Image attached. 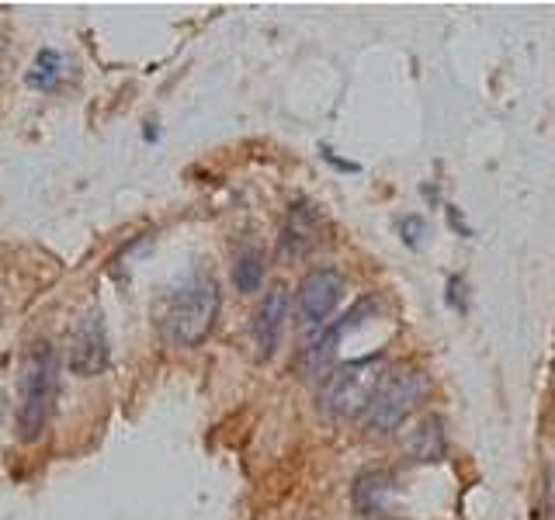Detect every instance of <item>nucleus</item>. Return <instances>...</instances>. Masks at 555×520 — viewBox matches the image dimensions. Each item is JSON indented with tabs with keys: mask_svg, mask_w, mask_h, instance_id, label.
<instances>
[{
	"mask_svg": "<svg viewBox=\"0 0 555 520\" xmlns=\"http://www.w3.org/2000/svg\"><path fill=\"white\" fill-rule=\"evenodd\" d=\"M219 316V285L208 271L188 274L160 309V334L173 347H195L212 334Z\"/></svg>",
	"mask_w": 555,
	"mask_h": 520,
	"instance_id": "1",
	"label": "nucleus"
},
{
	"mask_svg": "<svg viewBox=\"0 0 555 520\" xmlns=\"http://www.w3.org/2000/svg\"><path fill=\"white\" fill-rule=\"evenodd\" d=\"M260 282H264V253H260L257 247H250V250H243L236 257V264H233V285L240 291H257Z\"/></svg>",
	"mask_w": 555,
	"mask_h": 520,
	"instance_id": "12",
	"label": "nucleus"
},
{
	"mask_svg": "<svg viewBox=\"0 0 555 520\" xmlns=\"http://www.w3.org/2000/svg\"><path fill=\"white\" fill-rule=\"evenodd\" d=\"M104 368H108V329H104V312L91 309L69 337V372L94 378Z\"/></svg>",
	"mask_w": 555,
	"mask_h": 520,
	"instance_id": "6",
	"label": "nucleus"
},
{
	"mask_svg": "<svg viewBox=\"0 0 555 520\" xmlns=\"http://www.w3.org/2000/svg\"><path fill=\"white\" fill-rule=\"evenodd\" d=\"M410 451H413V458H421V461L444 458V433H441L438 416H427V420L416 427V433L410 438Z\"/></svg>",
	"mask_w": 555,
	"mask_h": 520,
	"instance_id": "10",
	"label": "nucleus"
},
{
	"mask_svg": "<svg viewBox=\"0 0 555 520\" xmlns=\"http://www.w3.org/2000/svg\"><path fill=\"white\" fill-rule=\"evenodd\" d=\"M63 77V60L56 49H42L39 56H35V66L28 69V83L35 91H56V83Z\"/></svg>",
	"mask_w": 555,
	"mask_h": 520,
	"instance_id": "11",
	"label": "nucleus"
},
{
	"mask_svg": "<svg viewBox=\"0 0 555 520\" xmlns=\"http://www.w3.org/2000/svg\"><path fill=\"white\" fill-rule=\"evenodd\" d=\"M344 291H347V282L344 274L334 271V268H317L302 277L299 285V316H302V326L312 329V334H320L326 329L330 316L337 312V306L344 302Z\"/></svg>",
	"mask_w": 555,
	"mask_h": 520,
	"instance_id": "5",
	"label": "nucleus"
},
{
	"mask_svg": "<svg viewBox=\"0 0 555 520\" xmlns=\"http://www.w3.org/2000/svg\"><path fill=\"white\" fill-rule=\"evenodd\" d=\"M354 507L364 517H378L389 510V499H392V476L389 472H364L354 482Z\"/></svg>",
	"mask_w": 555,
	"mask_h": 520,
	"instance_id": "9",
	"label": "nucleus"
},
{
	"mask_svg": "<svg viewBox=\"0 0 555 520\" xmlns=\"http://www.w3.org/2000/svg\"><path fill=\"white\" fill-rule=\"evenodd\" d=\"M288 288L282 282H274L264 299L257 306V316H254V340H257V354L260 358H274L278 343H282L285 334V320H288Z\"/></svg>",
	"mask_w": 555,
	"mask_h": 520,
	"instance_id": "8",
	"label": "nucleus"
},
{
	"mask_svg": "<svg viewBox=\"0 0 555 520\" xmlns=\"http://www.w3.org/2000/svg\"><path fill=\"white\" fill-rule=\"evenodd\" d=\"M60 392V361L49 340H35L22 368V399H17V438L25 444L42 441Z\"/></svg>",
	"mask_w": 555,
	"mask_h": 520,
	"instance_id": "2",
	"label": "nucleus"
},
{
	"mask_svg": "<svg viewBox=\"0 0 555 520\" xmlns=\"http://www.w3.org/2000/svg\"><path fill=\"white\" fill-rule=\"evenodd\" d=\"M382 375V358H361V361H347L340 368L326 372L323 386H320V410L334 420H354L364 410H369L372 395L378 389Z\"/></svg>",
	"mask_w": 555,
	"mask_h": 520,
	"instance_id": "4",
	"label": "nucleus"
},
{
	"mask_svg": "<svg viewBox=\"0 0 555 520\" xmlns=\"http://www.w3.org/2000/svg\"><path fill=\"white\" fill-rule=\"evenodd\" d=\"M427 392H430V381L421 368H410V364L392 368L382 375L369 410L361 413V420L372 433H382V438H386V433H396L406 424V416L424 403Z\"/></svg>",
	"mask_w": 555,
	"mask_h": 520,
	"instance_id": "3",
	"label": "nucleus"
},
{
	"mask_svg": "<svg viewBox=\"0 0 555 520\" xmlns=\"http://www.w3.org/2000/svg\"><path fill=\"white\" fill-rule=\"evenodd\" d=\"M0 60H4V35H0Z\"/></svg>",
	"mask_w": 555,
	"mask_h": 520,
	"instance_id": "13",
	"label": "nucleus"
},
{
	"mask_svg": "<svg viewBox=\"0 0 555 520\" xmlns=\"http://www.w3.org/2000/svg\"><path fill=\"white\" fill-rule=\"evenodd\" d=\"M320 236H323L320 208L312 202H292L285 225H282V236H278V250H282V257H295V260L306 257L320 243Z\"/></svg>",
	"mask_w": 555,
	"mask_h": 520,
	"instance_id": "7",
	"label": "nucleus"
}]
</instances>
